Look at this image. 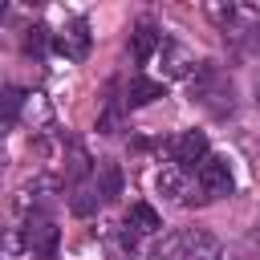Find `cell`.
<instances>
[{"instance_id":"cell-19","label":"cell","mask_w":260,"mask_h":260,"mask_svg":"<svg viewBox=\"0 0 260 260\" xmlns=\"http://www.w3.org/2000/svg\"><path fill=\"white\" fill-rule=\"evenodd\" d=\"M98 130H102V134H118V102L106 106V114L98 118Z\"/></svg>"},{"instance_id":"cell-12","label":"cell","mask_w":260,"mask_h":260,"mask_svg":"<svg viewBox=\"0 0 260 260\" xmlns=\"http://www.w3.org/2000/svg\"><path fill=\"white\" fill-rule=\"evenodd\" d=\"M162 93H167L162 81H154V77H134V81L126 85V98H122V102H126L130 110H138V106H150V102L162 98Z\"/></svg>"},{"instance_id":"cell-3","label":"cell","mask_w":260,"mask_h":260,"mask_svg":"<svg viewBox=\"0 0 260 260\" xmlns=\"http://www.w3.org/2000/svg\"><path fill=\"white\" fill-rule=\"evenodd\" d=\"M195 183H199V191H203L207 199H223V195H232V191H236L232 162H228L223 154H211V158L195 171Z\"/></svg>"},{"instance_id":"cell-4","label":"cell","mask_w":260,"mask_h":260,"mask_svg":"<svg viewBox=\"0 0 260 260\" xmlns=\"http://www.w3.org/2000/svg\"><path fill=\"white\" fill-rule=\"evenodd\" d=\"M89 45H93V37H89V20H85V16H73V20H65V24L53 32V49H57L65 61H81V57L89 53Z\"/></svg>"},{"instance_id":"cell-17","label":"cell","mask_w":260,"mask_h":260,"mask_svg":"<svg viewBox=\"0 0 260 260\" xmlns=\"http://www.w3.org/2000/svg\"><path fill=\"white\" fill-rule=\"evenodd\" d=\"M85 171H89V154L73 142V146H69V167H65V175H69V179H81Z\"/></svg>"},{"instance_id":"cell-14","label":"cell","mask_w":260,"mask_h":260,"mask_svg":"<svg viewBox=\"0 0 260 260\" xmlns=\"http://www.w3.org/2000/svg\"><path fill=\"white\" fill-rule=\"evenodd\" d=\"M24 89L20 85H8L4 89V126H16V118H20V106H24Z\"/></svg>"},{"instance_id":"cell-20","label":"cell","mask_w":260,"mask_h":260,"mask_svg":"<svg viewBox=\"0 0 260 260\" xmlns=\"http://www.w3.org/2000/svg\"><path fill=\"white\" fill-rule=\"evenodd\" d=\"M248 49L260 57V16H256V20H252V28H248Z\"/></svg>"},{"instance_id":"cell-7","label":"cell","mask_w":260,"mask_h":260,"mask_svg":"<svg viewBox=\"0 0 260 260\" xmlns=\"http://www.w3.org/2000/svg\"><path fill=\"white\" fill-rule=\"evenodd\" d=\"M183 260H223V244L207 228L183 232Z\"/></svg>"},{"instance_id":"cell-15","label":"cell","mask_w":260,"mask_h":260,"mask_svg":"<svg viewBox=\"0 0 260 260\" xmlns=\"http://www.w3.org/2000/svg\"><path fill=\"white\" fill-rule=\"evenodd\" d=\"M98 203H102V195H98V191H89V187H77V191H73V199H69L73 215H93V211H98Z\"/></svg>"},{"instance_id":"cell-8","label":"cell","mask_w":260,"mask_h":260,"mask_svg":"<svg viewBox=\"0 0 260 260\" xmlns=\"http://www.w3.org/2000/svg\"><path fill=\"white\" fill-rule=\"evenodd\" d=\"M158 49H162V32H158L150 20L134 24V32H130V57H134L138 65H146V61H150Z\"/></svg>"},{"instance_id":"cell-21","label":"cell","mask_w":260,"mask_h":260,"mask_svg":"<svg viewBox=\"0 0 260 260\" xmlns=\"http://www.w3.org/2000/svg\"><path fill=\"white\" fill-rule=\"evenodd\" d=\"M252 248H260V223L252 228Z\"/></svg>"},{"instance_id":"cell-22","label":"cell","mask_w":260,"mask_h":260,"mask_svg":"<svg viewBox=\"0 0 260 260\" xmlns=\"http://www.w3.org/2000/svg\"><path fill=\"white\" fill-rule=\"evenodd\" d=\"M256 102H260V77H256Z\"/></svg>"},{"instance_id":"cell-5","label":"cell","mask_w":260,"mask_h":260,"mask_svg":"<svg viewBox=\"0 0 260 260\" xmlns=\"http://www.w3.org/2000/svg\"><path fill=\"white\" fill-rule=\"evenodd\" d=\"M171 158H175V167H183V171H199L211 154H207V134L203 130H183L175 142H171Z\"/></svg>"},{"instance_id":"cell-13","label":"cell","mask_w":260,"mask_h":260,"mask_svg":"<svg viewBox=\"0 0 260 260\" xmlns=\"http://www.w3.org/2000/svg\"><path fill=\"white\" fill-rule=\"evenodd\" d=\"M49 45H53V32H49L45 24H28V28L20 32V49H24L28 57H41Z\"/></svg>"},{"instance_id":"cell-9","label":"cell","mask_w":260,"mask_h":260,"mask_svg":"<svg viewBox=\"0 0 260 260\" xmlns=\"http://www.w3.org/2000/svg\"><path fill=\"white\" fill-rule=\"evenodd\" d=\"M122 228H126V232H134V236L142 240V236H154V232H162V215H158L150 203H130V211H126Z\"/></svg>"},{"instance_id":"cell-18","label":"cell","mask_w":260,"mask_h":260,"mask_svg":"<svg viewBox=\"0 0 260 260\" xmlns=\"http://www.w3.org/2000/svg\"><path fill=\"white\" fill-rule=\"evenodd\" d=\"M207 16H211V20H215V24H219V28L228 32V24H232L236 8H232V4H207Z\"/></svg>"},{"instance_id":"cell-6","label":"cell","mask_w":260,"mask_h":260,"mask_svg":"<svg viewBox=\"0 0 260 260\" xmlns=\"http://www.w3.org/2000/svg\"><path fill=\"white\" fill-rule=\"evenodd\" d=\"M158 61H162V77H191V73L199 69L195 53H191L187 45H179V41H162Z\"/></svg>"},{"instance_id":"cell-10","label":"cell","mask_w":260,"mask_h":260,"mask_svg":"<svg viewBox=\"0 0 260 260\" xmlns=\"http://www.w3.org/2000/svg\"><path fill=\"white\" fill-rule=\"evenodd\" d=\"M93 175H98V187H93V191L102 195V203H114V199L122 195V187H126V175H122V167H118V162H110V158H102Z\"/></svg>"},{"instance_id":"cell-11","label":"cell","mask_w":260,"mask_h":260,"mask_svg":"<svg viewBox=\"0 0 260 260\" xmlns=\"http://www.w3.org/2000/svg\"><path fill=\"white\" fill-rule=\"evenodd\" d=\"M154 187H158L167 199H183V203H187V195H191V191H187V171L175 167V162H167V167L154 175Z\"/></svg>"},{"instance_id":"cell-16","label":"cell","mask_w":260,"mask_h":260,"mask_svg":"<svg viewBox=\"0 0 260 260\" xmlns=\"http://www.w3.org/2000/svg\"><path fill=\"white\" fill-rule=\"evenodd\" d=\"M154 256H158V260H183V232L162 236V244L154 248Z\"/></svg>"},{"instance_id":"cell-2","label":"cell","mask_w":260,"mask_h":260,"mask_svg":"<svg viewBox=\"0 0 260 260\" xmlns=\"http://www.w3.org/2000/svg\"><path fill=\"white\" fill-rule=\"evenodd\" d=\"M57 244H61L57 223H53L49 215L32 211V215L24 219V248H28V256H32V260H53V256H57Z\"/></svg>"},{"instance_id":"cell-1","label":"cell","mask_w":260,"mask_h":260,"mask_svg":"<svg viewBox=\"0 0 260 260\" xmlns=\"http://www.w3.org/2000/svg\"><path fill=\"white\" fill-rule=\"evenodd\" d=\"M191 102H199L211 118H228L236 106V93H232V81L211 61H199V69L191 73Z\"/></svg>"}]
</instances>
